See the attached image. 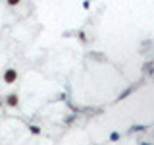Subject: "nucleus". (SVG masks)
I'll use <instances>...</instances> for the list:
<instances>
[{
	"mask_svg": "<svg viewBox=\"0 0 154 145\" xmlns=\"http://www.w3.org/2000/svg\"><path fill=\"white\" fill-rule=\"evenodd\" d=\"M17 77V72L14 70V68H10V70H6V74H4V79H6V83H14Z\"/></svg>",
	"mask_w": 154,
	"mask_h": 145,
	"instance_id": "1",
	"label": "nucleus"
},
{
	"mask_svg": "<svg viewBox=\"0 0 154 145\" xmlns=\"http://www.w3.org/2000/svg\"><path fill=\"white\" fill-rule=\"evenodd\" d=\"M8 105L10 106H16L17 105V93H12V95L8 97Z\"/></svg>",
	"mask_w": 154,
	"mask_h": 145,
	"instance_id": "2",
	"label": "nucleus"
},
{
	"mask_svg": "<svg viewBox=\"0 0 154 145\" xmlns=\"http://www.w3.org/2000/svg\"><path fill=\"white\" fill-rule=\"evenodd\" d=\"M110 139H112V141H118V139H119V134H118V132L110 134Z\"/></svg>",
	"mask_w": 154,
	"mask_h": 145,
	"instance_id": "3",
	"label": "nucleus"
},
{
	"mask_svg": "<svg viewBox=\"0 0 154 145\" xmlns=\"http://www.w3.org/2000/svg\"><path fill=\"white\" fill-rule=\"evenodd\" d=\"M29 130H31L33 134H41V128H37V126H31V128H29Z\"/></svg>",
	"mask_w": 154,
	"mask_h": 145,
	"instance_id": "4",
	"label": "nucleus"
},
{
	"mask_svg": "<svg viewBox=\"0 0 154 145\" xmlns=\"http://www.w3.org/2000/svg\"><path fill=\"white\" fill-rule=\"evenodd\" d=\"M141 145H146V143H141Z\"/></svg>",
	"mask_w": 154,
	"mask_h": 145,
	"instance_id": "5",
	"label": "nucleus"
}]
</instances>
